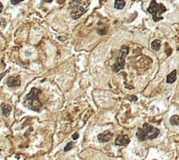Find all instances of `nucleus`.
Wrapping results in <instances>:
<instances>
[{"instance_id": "9", "label": "nucleus", "mask_w": 179, "mask_h": 160, "mask_svg": "<svg viewBox=\"0 0 179 160\" xmlns=\"http://www.w3.org/2000/svg\"><path fill=\"white\" fill-rule=\"evenodd\" d=\"M136 137L138 138V139L142 142L148 139V136H147V134L145 133V131L143 128H138V131L136 132Z\"/></svg>"}, {"instance_id": "3", "label": "nucleus", "mask_w": 179, "mask_h": 160, "mask_svg": "<svg viewBox=\"0 0 179 160\" xmlns=\"http://www.w3.org/2000/svg\"><path fill=\"white\" fill-rule=\"evenodd\" d=\"M128 46H122V48L121 49L120 51V55L117 58V61L116 63L114 64L113 66V70L114 72H118L119 71H121L122 69L124 68V65H125V58L128 53Z\"/></svg>"}, {"instance_id": "1", "label": "nucleus", "mask_w": 179, "mask_h": 160, "mask_svg": "<svg viewBox=\"0 0 179 160\" xmlns=\"http://www.w3.org/2000/svg\"><path fill=\"white\" fill-rule=\"evenodd\" d=\"M41 93H42L41 90H39L37 88H32L30 91V93L26 97L24 100V105L32 110L39 112L42 107V104L39 99V96Z\"/></svg>"}, {"instance_id": "6", "label": "nucleus", "mask_w": 179, "mask_h": 160, "mask_svg": "<svg viewBox=\"0 0 179 160\" xmlns=\"http://www.w3.org/2000/svg\"><path fill=\"white\" fill-rule=\"evenodd\" d=\"M6 84L9 87L11 88H15V87H18L21 84V81H20V77L19 76H16V77H10L7 78Z\"/></svg>"}, {"instance_id": "11", "label": "nucleus", "mask_w": 179, "mask_h": 160, "mask_svg": "<svg viewBox=\"0 0 179 160\" xmlns=\"http://www.w3.org/2000/svg\"><path fill=\"white\" fill-rule=\"evenodd\" d=\"M176 79V71L174 70L173 72H171L166 78V82L168 84H173Z\"/></svg>"}, {"instance_id": "8", "label": "nucleus", "mask_w": 179, "mask_h": 160, "mask_svg": "<svg viewBox=\"0 0 179 160\" xmlns=\"http://www.w3.org/2000/svg\"><path fill=\"white\" fill-rule=\"evenodd\" d=\"M86 11V9L83 6H80L77 10H74L71 12V17H73V19H78L79 17H80Z\"/></svg>"}, {"instance_id": "14", "label": "nucleus", "mask_w": 179, "mask_h": 160, "mask_svg": "<svg viewBox=\"0 0 179 160\" xmlns=\"http://www.w3.org/2000/svg\"><path fill=\"white\" fill-rule=\"evenodd\" d=\"M170 122L172 125H179V117L176 115H174L170 118Z\"/></svg>"}, {"instance_id": "5", "label": "nucleus", "mask_w": 179, "mask_h": 160, "mask_svg": "<svg viewBox=\"0 0 179 160\" xmlns=\"http://www.w3.org/2000/svg\"><path fill=\"white\" fill-rule=\"evenodd\" d=\"M114 136V133H112L111 131H106L105 132L103 133H101L98 135V140L101 142V143H106V142H109L112 138H113Z\"/></svg>"}, {"instance_id": "4", "label": "nucleus", "mask_w": 179, "mask_h": 160, "mask_svg": "<svg viewBox=\"0 0 179 160\" xmlns=\"http://www.w3.org/2000/svg\"><path fill=\"white\" fill-rule=\"evenodd\" d=\"M143 129L144 130L145 133L148 136V139H155L156 137H157L160 134V130L157 128H155L151 125H149V124H144L143 126Z\"/></svg>"}, {"instance_id": "7", "label": "nucleus", "mask_w": 179, "mask_h": 160, "mask_svg": "<svg viewBox=\"0 0 179 160\" xmlns=\"http://www.w3.org/2000/svg\"><path fill=\"white\" fill-rule=\"evenodd\" d=\"M130 142V139L128 138V135H122V136H119L118 138L116 139V145H119V146H125L127 145H128Z\"/></svg>"}, {"instance_id": "18", "label": "nucleus", "mask_w": 179, "mask_h": 160, "mask_svg": "<svg viewBox=\"0 0 179 160\" xmlns=\"http://www.w3.org/2000/svg\"><path fill=\"white\" fill-rule=\"evenodd\" d=\"M7 72H8V71H7V72H5L4 73H1V74H0V81H1V79L5 76V74H6Z\"/></svg>"}, {"instance_id": "10", "label": "nucleus", "mask_w": 179, "mask_h": 160, "mask_svg": "<svg viewBox=\"0 0 179 160\" xmlns=\"http://www.w3.org/2000/svg\"><path fill=\"white\" fill-rule=\"evenodd\" d=\"M1 110H2V113L5 117H8L9 114L11 110V106L10 104H7L5 103H3L1 104Z\"/></svg>"}, {"instance_id": "12", "label": "nucleus", "mask_w": 179, "mask_h": 160, "mask_svg": "<svg viewBox=\"0 0 179 160\" xmlns=\"http://www.w3.org/2000/svg\"><path fill=\"white\" fill-rule=\"evenodd\" d=\"M161 48V42L159 40H154L152 43H151V49L155 52H157L159 51Z\"/></svg>"}, {"instance_id": "13", "label": "nucleus", "mask_w": 179, "mask_h": 160, "mask_svg": "<svg viewBox=\"0 0 179 160\" xmlns=\"http://www.w3.org/2000/svg\"><path fill=\"white\" fill-rule=\"evenodd\" d=\"M125 5H126L125 1H119V0H116V1L115 2V8L118 9V10H121V9L124 8Z\"/></svg>"}, {"instance_id": "2", "label": "nucleus", "mask_w": 179, "mask_h": 160, "mask_svg": "<svg viewBox=\"0 0 179 160\" xmlns=\"http://www.w3.org/2000/svg\"><path fill=\"white\" fill-rule=\"evenodd\" d=\"M166 10V7L163 4H157L156 1L153 0L150 2V5L147 9V11L152 15V18L155 22H158L163 19V17L161 15L165 12Z\"/></svg>"}, {"instance_id": "20", "label": "nucleus", "mask_w": 179, "mask_h": 160, "mask_svg": "<svg viewBox=\"0 0 179 160\" xmlns=\"http://www.w3.org/2000/svg\"><path fill=\"white\" fill-rule=\"evenodd\" d=\"M21 1H13V0H11V3L12 4V5H18V4H19Z\"/></svg>"}, {"instance_id": "17", "label": "nucleus", "mask_w": 179, "mask_h": 160, "mask_svg": "<svg viewBox=\"0 0 179 160\" xmlns=\"http://www.w3.org/2000/svg\"><path fill=\"white\" fill-rule=\"evenodd\" d=\"M128 98L129 100H131V101H133V100H134V101H136V100H137V98H136V97H135V96H132V97H128Z\"/></svg>"}, {"instance_id": "21", "label": "nucleus", "mask_w": 179, "mask_h": 160, "mask_svg": "<svg viewBox=\"0 0 179 160\" xmlns=\"http://www.w3.org/2000/svg\"><path fill=\"white\" fill-rule=\"evenodd\" d=\"M2 11H3V5H2L1 2H0V13L2 12Z\"/></svg>"}, {"instance_id": "16", "label": "nucleus", "mask_w": 179, "mask_h": 160, "mask_svg": "<svg viewBox=\"0 0 179 160\" xmlns=\"http://www.w3.org/2000/svg\"><path fill=\"white\" fill-rule=\"evenodd\" d=\"M5 25H6V22H5V20L3 19V18H1V19H0V26H1V27H5Z\"/></svg>"}, {"instance_id": "19", "label": "nucleus", "mask_w": 179, "mask_h": 160, "mask_svg": "<svg viewBox=\"0 0 179 160\" xmlns=\"http://www.w3.org/2000/svg\"><path fill=\"white\" fill-rule=\"evenodd\" d=\"M78 138H79V134H78V133H75V134L73 135V139L75 140V139H77Z\"/></svg>"}, {"instance_id": "15", "label": "nucleus", "mask_w": 179, "mask_h": 160, "mask_svg": "<svg viewBox=\"0 0 179 160\" xmlns=\"http://www.w3.org/2000/svg\"><path fill=\"white\" fill-rule=\"evenodd\" d=\"M74 142H70V143H68V145H66V147L64 148V151H68L72 150V149L74 148Z\"/></svg>"}]
</instances>
